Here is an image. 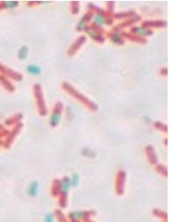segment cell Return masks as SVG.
Returning <instances> with one entry per match:
<instances>
[{"label":"cell","mask_w":185,"mask_h":222,"mask_svg":"<svg viewBox=\"0 0 185 222\" xmlns=\"http://www.w3.org/2000/svg\"><path fill=\"white\" fill-rule=\"evenodd\" d=\"M95 22L98 23V24H102L103 22V17H101L100 15H99V16H96V18H95Z\"/></svg>","instance_id":"cell-8"},{"label":"cell","mask_w":185,"mask_h":222,"mask_svg":"<svg viewBox=\"0 0 185 222\" xmlns=\"http://www.w3.org/2000/svg\"><path fill=\"white\" fill-rule=\"evenodd\" d=\"M6 4V7H9V8H13L14 7V6H16L18 4V3H15V2H7L5 3Z\"/></svg>","instance_id":"cell-7"},{"label":"cell","mask_w":185,"mask_h":222,"mask_svg":"<svg viewBox=\"0 0 185 222\" xmlns=\"http://www.w3.org/2000/svg\"><path fill=\"white\" fill-rule=\"evenodd\" d=\"M38 190H39L38 183H37V182H33V183H32L30 185V186H29V188H28V194L31 197H34L37 194Z\"/></svg>","instance_id":"cell-1"},{"label":"cell","mask_w":185,"mask_h":222,"mask_svg":"<svg viewBox=\"0 0 185 222\" xmlns=\"http://www.w3.org/2000/svg\"><path fill=\"white\" fill-rule=\"evenodd\" d=\"M26 54H27V49L26 47H23L21 48L20 51H19L18 56L20 58H25L26 56Z\"/></svg>","instance_id":"cell-5"},{"label":"cell","mask_w":185,"mask_h":222,"mask_svg":"<svg viewBox=\"0 0 185 222\" xmlns=\"http://www.w3.org/2000/svg\"><path fill=\"white\" fill-rule=\"evenodd\" d=\"M70 185H71V183H70V181L69 180H68V179H64L62 183H61V192H63V193H67L68 191L69 190V188H70Z\"/></svg>","instance_id":"cell-2"},{"label":"cell","mask_w":185,"mask_h":222,"mask_svg":"<svg viewBox=\"0 0 185 222\" xmlns=\"http://www.w3.org/2000/svg\"><path fill=\"white\" fill-rule=\"evenodd\" d=\"M59 120H60V115H59V114H58V113H54V114L52 115L51 118H50V123H51L52 125L54 126V125H57V123L59 122Z\"/></svg>","instance_id":"cell-3"},{"label":"cell","mask_w":185,"mask_h":222,"mask_svg":"<svg viewBox=\"0 0 185 222\" xmlns=\"http://www.w3.org/2000/svg\"><path fill=\"white\" fill-rule=\"evenodd\" d=\"M27 70H28V72H30V74H32V75H37V74H38L39 72H40V69H39V67L35 66V65L29 66Z\"/></svg>","instance_id":"cell-4"},{"label":"cell","mask_w":185,"mask_h":222,"mask_svg":"<svg viewBox=\"0 0 185 222\" xmlns=\"http://www.w3.org/2000/svg\"><path fill=\"white\" fill-rule=\"evenodd\" d=\"M44 222H53V217L51 214H47L45 217Z\"/></svg>","instance_id":"cell-6"}]
</instances>
